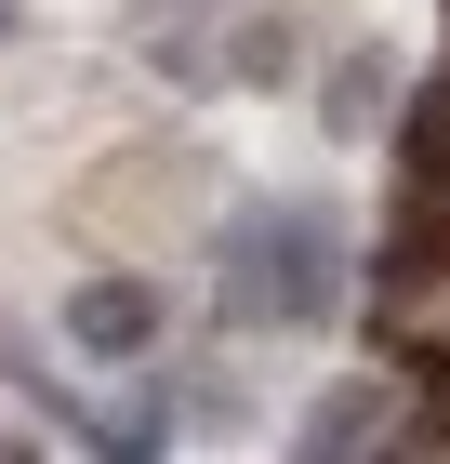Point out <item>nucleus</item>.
Returning a JSON list of instances; mask_svg holds the SVG:
<instances>
[{
    "label": "nucleus",
    "instance_id": "nucleus-1",
    "mask_svg": "<svg viewBox=\"0 0 450 464\" xmlns=\"http://www.w3.org/2000/svg\"><path fill=\"white\" fill-rule=\"evenodd\" d=\"M212 319L239 345H305L345 319V213L331 199H239L212 239Z\"/></svg>",
    "mask_w": 450,
    "mask_h": 464
},
{
    "label": "nucleus",
    "instance_id": "nucleus-2",
    "mask_svg": "<svg viewBox=\"0 0 450 464\" xmlns=\"http://www.w3.org/2000/svg\"><path fill=\"white\" fill-rule=\"evenodd\" d=\"M159 345H173V292H159V279H133V266L67 279V358H93V372H146Z\"/></svg>",
    "mask_w": 450,
    "mask_h": 464
},
{
    "label": "nucleus",
    "instance_id": "nucleus-3",
    "mask_svg": "<svg viewBox=\"0 0 450 464\" xmlns=\"http://www.w3.org/2000/svg\"><path fill=\"white\" fill-rule=\"evenodd\" d=\"M397 93H411V67H397L384 40H345V53L318 67V133H331V146H384Z\"/></svg>",
    "mask_w": 450,
    "mask_h": 464
},
{
    "label": "nucleus",
    "instance_id": "nucleus-4",
    "mask_svg": "<svg viewBox=\"0 0 450 464\" xmlns=\"http://www.w3.org/2000/svg\"><path fill=\"white\" fill-rule=\"evenodd\" d=\"M397 398H411L397 358H371V372H345V385H318L292 438H305V451H397Z\"/></svg>",
    "mask_w": 450,
    "mask_h": 464
},
{
    "label": "nucleus",
    "instance_id": "nucleus-5",
    "mask_svg": "<svg viewBox=\"0 0 450 464\" xmlns=\"http://www.w3.org/2000/svg\"><path fill=\"white\" fill-rule=\"evenodd\" d=\"M384 239L450 252V160H397V186H384Z\"/></svg>",
    "mask_w": 450,
    "mask_h": 464
},
{
    "label": "nucleus",
    "instance_id": "nucleus-6",
    "mask_svg": "<svg viewBox=\"0 0 450 464\" xmlns=\"http://www.w3.org/2000/svg\"><path fill=\"white\" fill-rule=\"evenodd\" d=\"M225 80H239V93H292V80H305V40L278 27V14H239V40H225Z\"/></svg>",
    "mask_w": 450,
    "mask_h": 464
},
{
    "label": "nucleus",
    "instance_id": "nucleus-7",
    "mask_svg": "<svg viewBox=\"0 0 450 464\" xmlns=\"http://www.w3.org/2000/svg\"><path fill=\"white\" fill-rule=\"evenodd\" d=\"M384 146H397V160H450V53H437V67L411 80V93H397V120H384Z\"/></svg>",
    "mask_w": 450,
    "mask_h": 464
},
{
    "label": "nucleus",
    "instance_id": "nucleus-8",
    "mask_svg": "<svg viewBox=\"0 0 450 464\" xmlns=\"http://www.w3.org/2000/svg\"><path fill=\"white\" fill-rule=\"evenodd\" d=\"M397 451H450V358H397Z\"/></svg>",
    "mask_w": 450,
    "mask_h": 464
},
{
    "label": "nucleus",
    "instance_id": "nucleus-9",
    "mask_svg": "<svg viewBox=\"0 0 450 464\" xmlns=\"http://www.w3.org/2000/svg\"><path fill=\"white\" fill-rule=\"evenodd\" d=\"M146 67L173 80V93H225V40H199V27L173 14V27H146Z\"/></svg>",
    "mask_w": 450,
    "mask_h": 464
},
{
    "label": "nucleus",
    "instance_id": "nucleus-10",
    "mask_svg": "<svg viewBox=\"0 0 450 464\" xmlns=\"http://www.w3.org/2000/svg\"><path fill=\"white\" fill-rule=\"evenodd\" d=\"M0 40H14V0H0Z\"/></svg>",
    "mask_w": 450,
    "mask_h": 464
}]
</instances>
